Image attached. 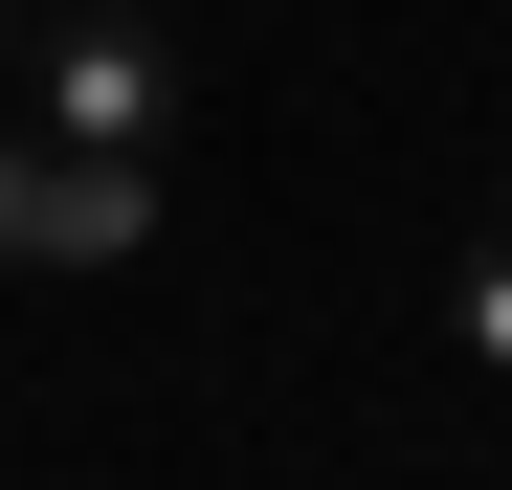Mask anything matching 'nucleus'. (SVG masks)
Instances as JSON below:
<instances>
[{
    "label": "nucleus",
    "mask_w": 512,
    "mask_h": 490,
    "mask_svg": "<svg viewBox=\"0 0 512 490\" xmlns=\"http://www.w3.org/2000/svg\"><path fill=\"white\" fill-rule=\"evenodd\" d=\"M134 245H156V156L0 134V268H134Z\"/></svg>",
    "instance_id": "obj_2"
},
{
    "label": "nucleus",
    "mask_w": 512,
    "mask_h": 490,
    "mask_svg": "<svg viewBox=\"0 0 512 490\" xmlns=\"http://www.w3.org/2000/svg\"><path fill=\"white\" fill-rule=\"evenodd\" d=\"M23 23H45V0H0V90H23Z\"/></svg>",
    "instance_id": "obj_4"
},
{
    "label": "nucleus",
    "mask_w": 512,
    "mask_h": 490,
    "mask_svg": "<svg viewBox=\"0 0 512 490\" xmlns=\"http://www.w3.org/2000/svg\"><path fill=\"white\" fill-rule=\"evenodd\" d=\"M23 134L156 156V134H179V45H156L134 0H67V23H23Z\"/></svg>",
    "instance_id": "obj_1"
},
{
    "label": "nucleus",
    "mask_w": 512,
    "mask_h": 490,
    "mask_svg": "<svg viewBox=\"0 0 512 490\" xmlns=\"http://www.w3.org/2000/svg\"><path fill=\"white\" fill-rule=\"evenodd\" d=\"M446 335H468V357L512 379V245H468V290H446Z\"/></svg>",
    "instance_id": "obj_3"
}]
</instances>
